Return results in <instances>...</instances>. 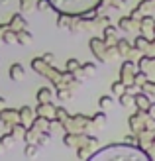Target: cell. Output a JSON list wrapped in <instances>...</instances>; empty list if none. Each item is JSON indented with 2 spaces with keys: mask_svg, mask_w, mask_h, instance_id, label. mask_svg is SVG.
Segmentation results:
<instances>
[{
  "mask_svg": "<svg viewBox=\"0 0 155 161\" xmlns=\"http://www.w3.org/2000/svg\"><path fill=\"white\" fill-rule=\"evenodd\" d=\"M98 159H110V161H149V153L143 147L136 146V143H112L108 147H102L98 151H94L91 155V161H98Z\"/></svg>",
  "mask_w": 155,
  "mask_h": 161,
  "instance_id": "1",
  "label": "cell"
},
{
  "mask_svg": "<svg viewBox=\"0 0 155 161\" xmlns=\"http://www.w3.org/2000/svg\"><path fill=\"white\" fill-rule=\"evenodd\" d=\"M57 14L85 16L102 6V0H49Z\"/></svg>",
  "mask_w": 155,
  "mask_h": 161,
  "instance_id": "2",
  "label": "cell"
},
{
  "mask_svg": "<svg viewBox=\"0 0 155 161\" xmlns=\"http://www.w3.org/2000/svg\"><path fill=\"white\" fill-rule=\"evenodd\" d=\"M88 45H91V51H92L94 57L98 59V63H108V61H112V57H110V47L104 43L102 37H91Z\"/></svg>",
  "mask_w": 155,
  "mask_h": 161,
  "instance_id": "3",
  "label": "cell"
},
{
  "mask_svg": "<svg viewBox=\"0 0 155 161\" xmlns=\"http://www.w3.org/2000/svg\"><path fill=\"white\" fill-rule=\"evenodd\" d=\"M140 22L141 18H136V16H122V18L118 20V28L122 31H126V34H134V31H137L140 34Z\"/></svg>",
  "mask_w": 155,
  "mask_h": 161,
  "instance_id": "4",
  "label": "cell"
},
{
  "mask_svg": "<svg viewBox=\"0 0 155 161\" xmlns=\"http://www.w3.org/2000/svg\"><path fill=\"white\" fill-rule=\"evenodd\" d=\"M20 122V110H14V108H2L0 110V124H2L6 130H10L14 124Z\"/></svg>",
  "mask_w": 155,
  "mask_h": 161,
  "instance_id": "5",
  "label": "cell"
},
{
  "mask_svg": "<svg viewBox=\"0 0 155 161\" xmlns=\"http://www.w3.org/2000/svg\"><path fill=\"white\" fill-rule=\"evenodd\" d=\"M136 73H137V69L134 65V61L126 59L124 63H122V67H120V80L126 83V85H132L134 79H136Z\"/></svg>",
  "mask_w": 155,
  "mask_h": 161,
  "instance_id": "6",
  "label": "cell"
},
{
  "mask_svg": "<svg viewBox=\"0 0 155 161\" xmlns=\"http://www.w3.org/2000/svg\"><path fill=\"white\" fill-rule=\"evenodd\" d=\"M118 30L120 28H116V26H112V24H108V26H104L102 28V39H104V43L106 45H116L118 43Z\"/></svg>",
  "mask_w": 155,
  "mask_h": 161,
  "instance_id": "7",
  "label": "cell"
},
{
  "mask_svg": "<svg viewBox=\"0 0 155 161\" xmlns=\"http://www.w3.org/2000/svg\"><path fill=\"white\" fill-rule=\"evenodd\" d=\"M153 28H155V20L151 18L149 14H145V16H141V22H140V34H143V36H147V37H155V34H153Z\"/></svg>",
  "mask_w": 155,
  "mask_h": 161,
  "instance_id": "8",
  "label": "cell"
},
{
  "mask_svg": "<svg viewBox=\"0 0 155 161\" xmlns=\"http://www.w3.org/2000/svg\"><path fill=\"white\" fill-rule=\"evenodd\" d=\"M55 110L57 106L49 100V102H37L36 106V114L37 116H47V118H55Z\"/></svg>",
  "mask_w": 155,
  "mask_h": 161,
  "instance_id": "9",
  "label": "cell"
},
{
  "mask_svg": "<svg viewBox=\"0 0 155 161\" xmlns=\"http://www.w3.org/2000/svg\"><path fill=\"white\" fill-rule=\"evenodd\" d=\"M8 77H10L14 83H20V80L26 79V67H24L22 63H12L10 71H8Z\"/></svg>",
  "mask_w": 155,
  "mask_h": 161,
  "instance_id": "10",
  "label": "cell"
},
{
  "mask_svg": "<svg viewBox=\"0 0 155 161\" xmlns=\"http://www.w3.org/2000/svg\"><path fill=\"white\" fill-rule=\"evenodd\" d=\"M36 108H31V106H22L20 108V122L24 124V126H31V122L36 120Z\"/></svg>",
  "mask_w": 155,
  "mask_h": 161,
  "instance_id": "11",
  "label": "cell"
},
{
  "mask_svg": "<svg viewBox=\"0 0 155 161\" xmlns=\"http://www.w3.org/2000/svg\"><path fill=\"white\" fill-rule=\"evenodd\" d=\"M149 104H151V100H149V94L145 92V91H140V92H136V94H134V106H136V108H140V110H147V108H149Z\"/></svg>",
  "mask_w": 155,
  "mask_h": 161,
  "instance_id": "12",
  "label": "cell"
},
{
  "mask_svg": "<svg viewBox=\"0 0 155 161\" xmlns=\"http://www.w3.org/2000/svg\"><path fill=\"white\" fill-rule=\"evenodd\" d=\"M116 47H118V53H120V57H130L136 49H134V43L132 42H128L126 37H120L118 39V43H116Z\"/></svg>",
  "mask_w": 155,
  "mask_h": 161,
  "instance_id": "13",
  "label": "cell"
},
{
  "mask_svg": "<svg viewBox=\"0 0 155 161\" xmlns=\"http://www.w3.org/2000/svg\"><path fill=\"white\" fill-rule=\"evenodd\" d=\"M8 28L14 30V31H20L24 28H28V22L24 20V14L22 12L20 14H12V18L8 20Z\"/></svg>",
  "mask_w": 155,
  "mask_h": 161,
  "instance_id": "14",
  "label": "cell"
},
{
  "mask_svg": "<svg viewBox=\"0 0 155 161\" xmlns=\"http://www.w3.org/2000/svg\"><path fill=\"white\" fill-rule=\"evenodd\" d=\"M94 147L92 143H83V146H79L77 147V157L79 159H91V155L94 153Z\"/></svg>",
  "mask_w": 155,
  "mask_h": 161,
  "instance_id": "15",
  "label": "cell"
},
{
  "mask_svg": "<svg viewBox=\"0 0 155 161\" xmlns=\"http://www.w3.org/2000/svg\"><path fill=\"white\" fill-rule=\"evenodd\" d=\"M36 98H37V102H49V100L53 98V88H49V86H42V88L37 91Z\"/></svg>",
  "mask_w": 155,
  "mask_h": 161,
  "instance_id": "16",
  "label": "cell"
},
{
  "mask_svg": "<svg viewBox=\"0 0 155 161\" xmlns=\"http://www.w3.org/2000/svg\"><path fill=\"white\" fill-rule=\"evenodd\" d=\"M114 98H116V96H114V94H102L100 96V98H98V108L100 110H110L112 106H114Z\"/></svg>",
  "mask_w": 155,
  "mask_h": 161,
  "instance_id": "17",
  "label": "cell"
},
{
  "mask_svg": "<svg viewBox=\"0 0 155 161\" xmlns=\"http://www.w3.org/2000/svg\"><path fill=\"white\" fill-rule=\"evenodd\" d=\"M31 42H34V34L28 30V28H24L18 31V43L20 45H30Z\"/></svg>",
  "mask_w": 155,
  "mask_h": 161,
  "instance_id": "18",
  "label": "cell"
},
{
  "mask_svg": "<svg viewBox=\"0 0 155 161\" xmlns=\"http://www.w3.org/2000/svg\"><path fill=\"white\" fill-rule=\"evenodd\" d=\"M73 18L75 16H69V14H59L57 16V28H65V30H71V24H73Z\"/></svg>",
  "mask_w": 155,
  "mask_h": 161,
  "instance_id": "19",
  "label": "cell"
},
{
  "mask_svg": "<svg viewBox=\"0 0 155 161\" xmlns=\"http://www.w3.org/2000/svg\"><path fill=\"white\" fill-rule=\"evenodd\" d=\"M26 130H28V126H24L22 122H18V124H14L8 132H12L16 140H24V136H26Z\"/></svg>",
  "mask_w": 155,
  "mask_h": 161,
  "instance_id": "20",
  "label": "cell"
},
{
  "mask_svg": "<svg viewBox=\"0 0 155 161\" xmlns=\"http://www.w3.org/2000/svg\"><path fill=\"white\" fill-rule=\"evenodd\" d=\"M4 43L6 45H14V43H18V31H14V30H10L8 28L6 31H4Z\"/></svg>",
  "mask_w": 155,
  "mask_h": 161,
  "instance_id": "21",
  "label": "cell"
},
{
  "mask_svg": "<svg viewBox=\"0 0 155 161\" xmlns=\"http://www.w3.org/2000/svg\"><path fill=\"white\" fill-rule=\"evenodd\" d=\"M57 98H61V100H71V98H73V88H69V86L57 88Z\"/></svg>",
  "mask_w": 155,
  "mask_h": 161,
  "instance_id": "22",
  "label": "cell"
},
{
  "mask_svg": "<svg viewBox=\"0 0 155 161\" xmlns=\"http://www.w3.org/2000/svg\"><path fill=\"white\" fill-rule=\"evenodd\" d=\"M118 102H120V104H122L124 108L132 106V104H134V94H130V92H124V94H120V96H118Z\"/></svg>",
  "mask_w": 155,
  "mask_h": 161,
  "instance_id": "23",
  "label": "cell"
},
{
  "mask_svg": "<svg viewBox=\"0 0 155 161\" xmlns=\"http://www.w3.org/2000/svg\"><path fill=\"white\" fill-rule=\"evenodd\" d=\"M91 124H94V126H104V124H106V114H104V110H100V112H96L94 116H91Z\"/></svg>",
  "mask_w": 155,
  "mask_h": 161,
  "instance_id": "24",
  "label": "cell"
},
{
  "mask_svg": "<svg viewBox=\"0 0 155 161\" xmlns=\"http://www.w3.org/2000/svg\"><path fill=\"white\" fill-rule=\"evenodd\" d=\"M71 114H69V112L67 110H65L63 106H57V110H55V120H57V122H59V126L65 122V120H67Z\"/></svg>",
  "mask_w": 155,
  "mask_h": 161,
  "instance_id": "25",
  "label": "cell"
},
{
  "mask_svg": "<svg viewBox=\"0 0 155 161\" xmlns=\"http://www.w3.org/2000/svg\"><path fill=\"white\" fill-rule=\"evenodd\" d=\"M124 92H126V83H122V80H116V83H112V94L116 96V98H118L120 94H124Z\"/></svg>",
  "mask_w": 155,
  "mask_h": 161,
  "instance_id": "26",
  "label": "cell"
},
{
  "mask_svg": "<svg viewBox=\"0 0 155 161\" xmlns=\"http://www.w3.org/2000/svg\"><path fill=\"white\" fill-rule=\"evenodd\" d=\"M65 71H67V73H77V71H80V63L77 59H69L65 63Z\"/></svg>",
  "mask_w": 155,
  "mask_h": 161,
  "instance_id": "27",
  "label": "cell"
},
{
  "mask_svg": "<svg viewBox=\"0 0 155 161\" xmlns=\"http://www.w3.org/2000/svg\"><path fill=\"white\" fill-rule=\"evenodd\" d=\"M39 149H42V147H39L37 143H26V149H24V153H26V157H36Z\"/></svg>",
  "mask_w": 155,
  "mask_h": 161,
  "instance_id": "28",
  "label": "cell"
},
{
  "mask_svg": "<svg viewBox=\"0 0 155 161\" xmlns=\"http://www.w3.org/2000/svg\"><path fill=\"white\" fill-rule=\"evenodd\" d=\"M0 138H2V143H4V147H6V149H10L14 143H16V138H14V134H12V132H6L4 136H0Z\"/></svg>",
  "mask_w": 155,
  "mask_h": 161,
  "instance_id": "29",
  "label": "cell"
},
{
  "mask_svg": "<svg viewBox=\"0 0 155 161\" xmlns=\"http://www.w3.org/2000/svg\"><path fill=\"white\" fill-rule=\"evenodd\" d=\"M36 10L37 12H49V10H53V6H51L49 0H37V2H36Z\"/></svg>",
  "mask_w": 155,
  "mask_h": 161,
  "instance_id": "30",
  "label": "cell"
},
{
  "mask_svg": "<svg viewBox=\"0 0 155 161\" xmlns=\"http://www.w3.org/2000/svg\"><path fill=\"white\" fill-rule=\"evenodd\" d=\"M96 63H92V61H88V63H83V65H80V71H83V73L88 77V75H92V73H96Z\"/></svg>",
  "mask_w": 155,
  "mask_h": 161,
  "instance_id": "31",
  "label": "cell"
},
{
  "mask_svg": "<svg viewBox=\"0 0 155 161\" xmlns=\"http://www.w3.org/2000/svg\"><path fill=\"white\" fill-rule=\"evenodd\" d=\"M49 142H51V134H49V130L39 134V138H37V146H39V147H45Z\"/></svg>",
  "mask_w": 155,
  "mask_h": 161,
  "instance_id": "32",
  "label": "cell"
},
{
  "mask_svg": "<svg viewBox=\"0 0 155 161\" xmlns=\"http://www.w3.org/2000/svg\"><path fill=\"white\" fill-rule=\"evenodd\" d=\"M36 2H37V0H20V10H22V14L24 12H30L31 8H36Z\"/></svg>",
  "mask_w": 155,
  "mask_h": 161,
  "instance_id": "33",
  "label": "cell"
},
{
  "mask_svg": "<svg viewBox=\"0 0 155 161\" xmlns=\"http://www.w3.org/2000/svg\"><path fill=\"white\" fill-rule=\"evenodd\" d=\"M126 0H102V6H112L114 10H122Z\"/></svg>",
  "mask_w": 155,
  "mask_h": 161,
  "instance_id": "34",
  "label": "cell"
},
{
  "mask_svg": "<svg viewBox=\"0 0 155 161\" xmlns=\"http://www.w3.org/2000/svg\"><path fill=\"white\" fill-rule=\"evenodd\" d=\"M8 30V24H0V43H4V31Z\"/></svg>",
  "mask_w": 155,
  "mask_h": 161,
  "instance_id": "35",
  "label": "cell"
},
{
  "mask_svg": "<svg viewBox=\"0 0 155 161\" xmlns=\"http://www.w3.org/2000/svg\"><path fill=\"white\" fill-rule=\"evenodd\" d=\"M42 57H43V59H45L47 63H53V59H55V57H53V53H43Z\"/></svg>",
  "mask_w": 155,
  "mask_h": 161,
  "instance_id": "36",
  "label": "cell"
},
{
  "mask_svg": "<svg viewBox=\"0 0 155 161\" xmlns=\"http://www.w3.org/2000/svg\"><path fill=\"white\" fill-rule=\"evenodd\" d=\"M147 114L155 118V102H151V104H149V108H147Z\"/></svg>",
  "mask_w": 155,
  "mask_h": 161,
  "instance_id": "37",
  "label": "cell"
},
{
  "mask_svg": "<svg viewBox=\"0 0 155 161\" xmlns=\"http://www.w3.org/2000/svg\"><path fill=\"white\" fill-rule=\"evenodd\" d=\"M6 106V98H2V96H0V110H2Z\"/></svg>",
  "mask_w": 155,
  "mask_h": 161,
  "instance_id": "38",
  "label": "cell"
},
{
  "mask_svg": "<svg viewBox=\"0 0 155 161\" xmlns=\"http://www.w3.org/2000/svg\"><path fill=\"white\" fill-rule=\"evenodd\" d=\"M4 149H6V147H4V143H2V138H0V153H2Z\"/></svg>",
  "mask_w": 155,
  "mask_h": 161,
  "instance_id": "39",
  "label": "cell"
},
{
  "mask_svg": "<svg viewBox=\"0 0 155 161\" xmlns=\"http://www.w3.org/2000/svg\"><path fill=\"white\" fill-rule=\"evenodd\" d=\"M8 2V0H0V4H6Z\"/></svg>",
  "mask_w": 155,
  "mask_h": 161,
  "instance_id": "40",
  "label": "cell"
},
{
  "mask_svg": "<svg viewBox=\"0 0 155 161\" xmlns=\"http://www.w3.org/2000/svg\"><path fill=\"white\" fill-rule=\"evenodd\" d=\"M153 34H155V28H153Z\"/></svg>",
  "mask_w": 155,
  "mask_h": 161,
  "instance_id": "41",
  "label": "cell"
}]
</instances>
